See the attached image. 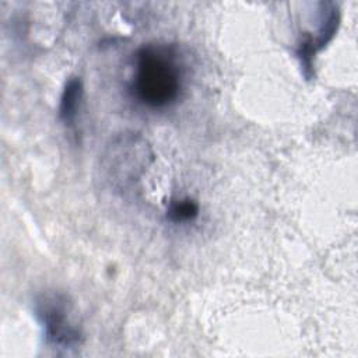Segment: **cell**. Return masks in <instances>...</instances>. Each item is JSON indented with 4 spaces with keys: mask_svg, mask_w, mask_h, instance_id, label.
<instances>
[{
    "mask_svg": "<svg viewBox=\"0 0 358 358\" xmlns=\"http://www.w3.org/2000/svg\"><path fill=\"white\" fill-rule=\"evenodd\" d=\"M186 83L187 67L176 45L147 43L136 50L129 92L141 106L165 110L176 105Z\"/></svg>",
    "mask_w": 358,
    "mask_h": 358,
    "instance_id": "cell-1",
    "label": "cell"
},
{
    "mask_svg": "<svg viewBox=\"0 0 358 358\" xmlns=\"http://www.w3.org/2000/svg\"><path fill=\"white\" fill-rule=\"evenodd\" d=\"M34 315L48 345L64 350L81 345L83 331L74 319L73 305L66 294L41 292L34 301Z\"/></svg>",
    "mask_w": 358,
    "mask_h": 358,
    "instance_id": "cell-2",
    "label": "cell"
},
{
    "mask_svg": "<svg viewBox=\"0 0 358 358\" xmlns=\"http://www.w3.org/2000/svg\"><path fill=\"white\" fill-rule=\"evenodd\" d=\"M340 24V8L336 3H320L319 27L315 35H305L295 50L303 76L313 77V59L336 35Z\"/></svg>",
    "mask_w": 358,
    "mask_h": 358,
    "instance_id": "cell-3",
    "label": "cell"
},
{
    "mask_svg": "<svg viewBox=\"0 0 358 358\" xmlns=\"http://www.w3.org/2000/svg\"><path fill=\"white\" fill-rule=\"evenodd\" d=\"M83 95H84V87H83L81 78L70 77L66 81L64 88L62 91L60 101H59V109H57L59 119L69 127L74 126V123L77 120Z\"/></svg>",
    "mask_w": 358,
    "mask_h": 358,
    "instance_id": "cell-4",
    "label": "cell"
},
{
    "mask_svg": "<svg viewBox=\"0 0 358 358\" xmlns=\"http://www.w3.org/2000/svg\"><path fill=\"white\" fill-rule=\"evenodd\" d=\"M199 210H200L199 204L193 199L190 197L176 199L169 203L166 210V218L175 224L189 222L199 215Z\"/></svg>",
    "mask_w": 358,
    "mask_h": 358,
    "instance_id": "cell-5",
    "label": "cell"
}]
</instances>
